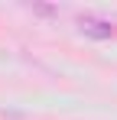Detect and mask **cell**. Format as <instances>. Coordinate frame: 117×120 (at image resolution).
Returning a JSON list of instances; mask_svg holds the SVG:
<instances>
[{"instance_id": "6da1fadb", "label": "cell", "mask_w": 117, "mask_h": 120, "mask_svg": "<svg viewBox=\"0 0 117 120\" xmlns=\"http://www.w3.org/2000/svg\"><path fill=\"white\" fill-rule=\"evenodd\" d=\"M78 29H81L85 36H91V39H111V36H114V26L107 20H101V16H91V13L78 16Z\"/></svg>"}]
</instances>
